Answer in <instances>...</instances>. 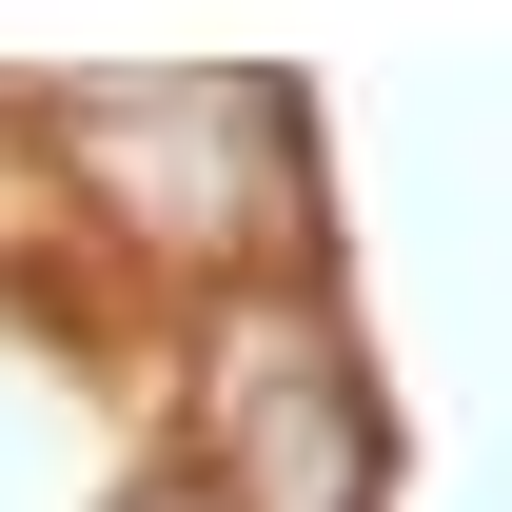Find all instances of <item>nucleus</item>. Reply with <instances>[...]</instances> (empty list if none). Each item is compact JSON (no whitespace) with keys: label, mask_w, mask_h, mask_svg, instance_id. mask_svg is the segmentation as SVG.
Returning a JSON list of instances; mask_svg holds the SVG:
<instances>
[{"label":"nucleus","mask_w":512,"mask_h":512,"mask_svg":"<svg viewBox=\"0 0 512 512\" xmlns=\"http://www.w3.org/2000/svg\"><path fill=\"white\" fill-rule=\"evenodd\" d=\"M79 158L138 237H256L296 197V119L276 79H178V99H79Z\"/></svg>","instance_id":"1"},{"label":"nucleus","mask_w":512,"mask_h":512,"mask_svg":"<svg viewBox=\"0 0 512 512\" xmlns=\"http://www.w3.org/2000/svg\"><path fill=\"white\" fill-rule=\"evenodd\" d=\"M197 512H375V414L316 355V316H237L217 335V493Z\"/></svg>","instance_id":"2"},{"label":"nucleus","mask_w":512,"mask_h":512,"mask_svg":"<svg viewBox=\"0 0 512 512\" xmlns=\"http://www.w3.org/2000/svg\"><path fill=\"white\" fill-rule=\"evenodd\" d=\"M158 512H197V493H158Z\"/></svg>","instance_id":"3"}]
</instances>
